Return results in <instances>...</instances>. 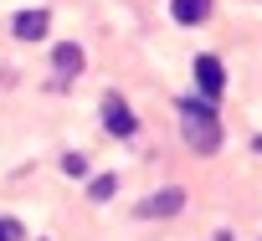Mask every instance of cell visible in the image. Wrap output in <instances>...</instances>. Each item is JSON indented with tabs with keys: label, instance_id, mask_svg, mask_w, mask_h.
Instances as JSON below:
<instances>
[{
	"label": "cell",
	"instance_id": "1",
	"mask_svg": "<svg viewBox=\"0 0 262 241\" xmlns=\"http://www.w3.org/2000/svg\"><path fill=\"white\" fill-rule=\"evenodd\" d=\"M175 113H180V134H185V144L195 154H216L221 149V118H216V108L206 98H180Z\"/></svg>",
	"mask_w": 262,
	"mask_h": 241
},
{
	"label": "cell",
	"instance_id": "2",
	"mask_svg": "<svg viewBox=\"0 0 262 241\" xmlns=\"http://www.w3.org/2000/svg\"><path fill=\"white\" fill-rule=\"evenodd\" d=\"M195 87H201L206 103H216V98L226 92V67H221V57H195Z\"/></svg>",
	"mask_w": 262,
	"mask_h": 241
},
{
	"label": "cell",
	"instance_id": "3",
	"mask_svg": "<svg viewBox=\"0 0 262 241\" xmlns=\"http://www.w3.org/2000/svg\"><path fill=\"white\" fill-rule=\"evenodd\" d=\"M103 129H108V134H118V139H134L139 118L128 113V103H123V98H113V92H108V98H103Z\"/></svg>",
	"mask_w": 262,
	"mask_h": 241
},
{
	"label": "cell",
	"instance_id": "4",
	"mask_svg": "<svg viewBox=\"0 0 262 241\" xmlns=\"http://www.w3.org/2000/svg\"><path fill=\"white\" fill-rule=\"evenodd\" d=\"M175 210H185V190H180V185H170V190H160V195H149V200L139 205L144 221H155V215H175Z\"/></svg>",
	"mask_w": 262,
	"mask_h": 241
},
{
	"label": "cell",
	"instance_id": "5",
	"mask_svg": "<svg viewBox=\"0 0 262 241\" xmlns=\"http://www.w3.org/2000/svg\"><path fill=\"white\" fill-rule=\"evenodd\" d=\"M47 26H52V16H47V11H21V16L11 21V31H16L21 41H41V36H47Z\"/></svg>",
	"mask_w": 262,
	"mask_h": 241
},
{
	"label": "cell",
	"instance_id": "6",
	"mask_svg": "<svg viewBox=\"0 0 262 241\" xmlns=\"http://www.w3.org/2000/svg\"><path fill=\"white\" fill-rule=\"evenodd\" d=\"M170 16H175L180 26H201V21L211 16V0H170Z\"/></svg>",
	"mask_w": 262,
	"mask_h": 241
},
{
	"label": "cell",
	"instance_id": "7",
	"mask_svg": "<svg viewBox=\"0 0 262 241\" xmlns=\"http://www.w3.org/2000/svg\"><path fill=\"white\" fill-rule=\"evenodd\" d=\"M52 67H57L62 77H77V72H82V46H77V41H62V46L52 52Z\"/></svg>",
	"mask_w": 262,
	"mask_h": 241
},
{
	"label": "cell",
	"instance_id": "8",
	"mask_svg": "<svg viewBox=\"0 0 262 241\" xmlns=\"http://www.w3.org/2000/svg\"><path fill=\"white\" fill-rule=\"evenodd\" d=\"M113 190H118V175H98V180L88 185V195H93V200H108Z\"/></svg>",
	"mask_w": 262,
	"mask_h": 241
},
{
	"label": "cell",
	"instance_id": "9",
	"mask_svg": "<svg viewBox=\"0 0 262 241\" xmlns=\"http://www.w3.org/2000/svg\"><path fill=\"white\" fill-rule=\"evenodd\" d=\"M0 241H21V221L16 215H0Z\"/></svg>",
	"mask_w": 262,
	"mask_h": 241
},
{
	"label": "cell",
	"instance_id": "10",
	"mask_svg": "<svg viewBox=\"0 0 262 241\" xmlns=\"http://www.w3.org/2000/svg\"><path fill=\"white\" fill-rule=\"evenodd\" d=\"M62 170H67L72 180H82V175H88V159H82V154H67V159H62Z\"/></svg>",
	"mask_w": 262,
	"mask_h": 241
},
{
	"label": "cell",
	"instance_id": "11",
	"mask_svg": "<svg viewBox=\"0 0 262 241\" xmlns=\"http://www.w3.org/2000/svg\"><path fill=\"white\" fill-rule=\"evenodd\" d=\"M252 149H257V154H262V134H257V139H252Z\"/></svg>",
	"mask_w": 262,
	"mask_h": 241
}]
</instances>
